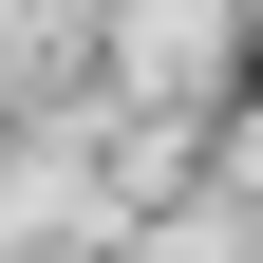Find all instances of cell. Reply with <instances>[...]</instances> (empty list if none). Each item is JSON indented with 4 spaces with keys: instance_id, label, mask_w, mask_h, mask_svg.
Returning <instances> with one entry per match:
<instances>
[{
    "instance_id": "obj_1",
    "label": "cell",
    "mask_w": 263,
    "mask_h": 263,
    "mask_svg": "<svg viewBox=\"0 0 263 263\" xmlns=\"http://www.w3.org/2000/svg\"><path fill=\"white\" fill-rule=\"evenodd\" d=\"M226 38H245V0H132V94H207Z\"/></svg>"
},
{
    "instance_id": "obj_2",
    "label": "cell",
    "mask_w": 263,
    "mask_h": 263,
    "mask_svg": "<svg viewBox=\"0 0 263 263\" xmlns=\"http://www.w3.org/2000/svg\"><path fill=\"white\" fill-rule=\"evenodd\" d=\"M245 19H263V0H245Z\"/></svg>"
}]
</instances>
